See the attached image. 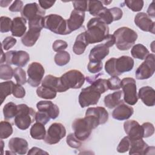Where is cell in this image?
<instances>
[{"mask_svg": "<svg viewBox=\"0 0 155 155\" xmlns=\"http://www.w3.org/2000/svg\"><path fill=\"white\" fill-rule=\"evenodd\" d=\"M109 48L104 44H97L90 50L89 61L101 62L109 54Z\"/></svg>", "mask_w": 155, "mask_h": 155, "instance_id": "obj_25", "label": "cell"}, {"mask_svg": "<svg viewBox=\"0 0 155 155\" xmlns=\"http://www.w3.org/2000/svg\"><path fill=\"white\" fill-rule=\"evenodd\" d=\"M13 76L15 77L17 84L24 85L27 82L26 73L25 71L21 67L15 68L13 70Z\"/></svg>", "mask_w": 155, "mask_h": 155, "instance_id": "obj_41", "label": "cell"}, {"mask_svg": "<svg viewBox=\"0 0 155 155\" xmlns=\"http://www.w3.org/2000/svg\"><path fill=\"white\" fill-rule=\"evenodd\" d=\"M147 15L149 17L154 18L155 17V12H154V1L150 4L148 9H147Z\"/></svg>", "mask_w": 155, "mask_h": 155, "instance_id": "obj_58", "label": "cell"}, {"mask_svg": "<svg viewBox=\"0 0 155 155\" xmlns=\"http://www.w3.org/2000/svg\"><path fill=\"white\" fill-rule=\"evenodd\" d=\"M134 63L133 59L128 56H122L118 58H111L106 61L105 70L111 76H118L132 70Z\"/></svg>", "mask_w": 155, "mask_h": 155, "instance_id": "obj_2", "label": "cell"}, {"mask_svg": "<svg viewBox=\"0 0 155 155\" xmlns=\"http://www.w3.org/2000/svg\"><path fill=\"white\" fill-rule=\"evenodd\" d=\"M102 62H93V61H89L88 65H87V69L88 71L91 73H99L102 69Z\"/></svg>", "mask_w": 155, "mask_h": 155, "instance_id": "obj_47", "label": "cell"}, {"mask_svg": "<svg viewBox=\"0 0 155 155\" xmlns=\"http://www.w3.org/2000/svg\"><path fill=\"white\" fill-rule=\"evenodd\" d=\"M85 12L73 10L67 19V28L70 33L81 28L85 21Z\"/></svg>", "mask_w": 155, "mask_h": 155, "instance_id": "obj_20", "label": "cell"}, {"mask_svg": "<svg viewBox=\"0 0 155 155\" xmlns=\"http://www.w3.org/2000/svg\"><path fill=\"white\" fill-rule=\"evenodd\" d=\"M102 42L108 48L111 47L115 44V37L113 35H108Z\"/></svg>", "mask_w": 155, "mask_h": 155, "instance_id": "obj_55", "label": "cell"}, {"mask_svg": "<svg viewBox=\"0 0 155 155\" xmlns=\"http://www.w3.org/2000/svg\"><path fill=\"white\" fill-rule=\"evenodd\" d=\"M85 118L91 125L93 129L99 125L105 124L108 119V113L102 107H90L87 108Z\"/></svg>", "mask_w": 155, "mask_h": 155, "instance_id": "obj_7", "label": "cell"}, {"mask_svg": "<svg viewBox=\"0 0 155 155\" xmlns=\"http://www.w3.org/2000/svg\"><path fill=\"white\" fill-rule=\"evenodd\" d=\"M30 134L31 137L34 139H44L46 135V130L44 125L39 122H36L31 126Z\"/></svg>", "mask_w": 155, "mask_h": 155, "instance_id": "obj_31", "label": "cell"}, {"mask_svg": "<svg viewBox=\"0 0 155 155\" xmlns=\"http://www.w3.org/2000/svg\"><path fill=\"white\" fill-rule=\"evenodd\" d=\"M131 54L134 58L143 60L150 54L147 48L141 44L134 45L131 50Z\"/></svg>", "mask_w": 155, "mask_h": 155, "instance_id": "obj_32", "label": "cell"}, {"mask_svg": "<svg viewBox=\"0 0 155 155\" xmlns=\"http://www.w3.org/2000/svg\"><path fill=\"white\" fill-rule=\"evenodd\" d=\"M138 98L140 99L143 103L148 107H153L155 105V91L150 86L141 87L138 92Z\"/></svg>", "mask_w": 155, "mask_h": 155, "instance_id": "obj_24", "label": "cell"}, {"mask_svg": "<svg viewBox=\"0 0 155 155\" xmlns=\"http://www.w3.org/2000/svg\"><path fill=\"white\" fill-rule=\"evenodd\" d=\"M0 31L1 33H7L11 30L12 21L10 18L7 16H1L0 18Z\"/></svg>", "mask_w": 155, "mask_h": 155, "instance_id": "obj_43", "label": "cell"}, {"mask_svg": "<svg viewBox=\"0 0 155 155\" xmlns=\"http://www.w3.org/2000/svg\"><path fill=\"white\" fill-rule=\"evenodd\" d=\"M14 85L15 84L12 81L3 82L0 84L1 104L3 103L7 96L12 94Z\"/></svg>", "mask_w": 155, "mask_h": 155, "instance_id": "obj_34", "label": "cell"}, {"mask_svg": "<svg viewBox=\"0 0 155 155\" xmlns=\"http://www.w3.org/2000/svg\"><path fill=\"white\" fill-rule=\"evenodd\" d=\"M27 21L22 17H16L12 20V25L11 28L12 35L15 37H21L25 35L27 30Z\"/></svg>", "mask_w": 155, "mask_h": 155, "instance_id": "obj_28", "label": "cell"}, {"mask_svg": "<svg viewBox=\"0 0 155 155\" xmlns=\"http://www.w3.org/2000/svg\"><path fill=\"white\" fill-rule=\"evenodd\" d=\"M44 27L55 34L66 35L71 33L68 30L67 21L61 16L56 14H50L44 18Z\"/></svg>", "mask_w": 155, "mask_h": 155, "instance_id": "obj_5", "label": "cell"}, {"mask_svg": "<svg viewBox=\"0 0 155 155\" xmlns=\"http://www.w3.org/2000/svg\"><path fill=\"white\" fill-rule=\"evenodd\" d=\"M66 136V129L61 123L55 122L52 124L48 128L44 141L49 145L58 143Z\"/></svg>", "mask_w": 155, "mask_h": 155, "instance_id": "obj_12", "label": "cell"}, {"mask_svg": "<svg viewBox=\"0 0 155 155\" xmlns=\"http://www.w3.org/2000/svg\"><path fill=\"white\" fill-rule=\"evenodd\" d=\"M133 107L126 105L123 101L117 105L116 108L112 113L113 119L118 120H124L128 119L133 114Z\"/></svg>", "mask_w": 155, "mask_h": 155, "instance_id": "obj_21", "label": "cell"}, {"mask_svg": "<svg viewBox=\"0 0 155 155\" xmlns=\"http://www.w3.org/2000/svg\"><path fill=\"white\" fill-rule=\"evenodd\" d=\"M101 93L99 89L93 84L82 88L79 95V103L82 108L94 105L97 104Z\"/></svg>", "mask_w": 155, "mask_h": 155, "instance_id": "obj_8", "label": "cell"}, {"mask_svg": "<svg viewBox=\"0 0 155 155\" xmlns=\"http://www.w3.org/2000/svg\"><path fill=\"white\" fill-rule=\"evenodd\" d=\"M154 58L155 56L153 53L149 54L146 57L145 61L139 66L136 71L135 76L137 79H147L153 75L155 70Z\"/></svg>", "mask_w": 155, "mask_h": 155, "instance_id": "obj_10", "label": "cell"}, {"mask_svg": "<svg viewBox=\"0 0 155 155\" xmlns=\"http://www.w3.org/2000/svg\"><path fill=\"white\" fill-rule=\"evenodd\" d=\"M63 86L68 90L70 88H80L84 84L85 78L80 71L70 70L60 77Z\"/></svg>", "mask_w": 155, "mask_h": 155, "instance_id": "obj_6", "label": "cell"}, {"mask_svg": "<svg viewBox=\"0 0 155 155\" xmlns=\"http://www.w3.org/2000/svg\"><path fill=\"white\" fill-rule=\"evenodd\" d=\"M16 43V39L12 36L6 37L2 42V48L4 50H8L12 48Z\"/></svg>", "mask_w": 155, "mask_h": 155, "instance_id": "obj_50", "label": "cell"}, {"mask_svg": "<svg viewBox=\"0 0 155 155\" xmlns=\"http://www.w3.org/2000/svg\"><path fill=\"white\" fill-rule=\"evenodd\" d=\"M68 47V44L67 43V42H65V41L63 40H61V39H58L56 40L52 45V48L53 51H56V52H58V51H63L65 49H66Z\"/></svg>", "mask_w": 155, "mask_h": 155, "instance_id": "obj_53", "label": "cell"}, {"mask_svg": "<svg viewBox=\"0 0 155 155\" xmlns=\"http://www.w3.org/2000/svg\"><path fill=\"white\" fill-rule=\"evenodd\" d=\"M116 47L122 51L129 50L137 39V33L133 29L122 27L117 28L113 33Z\"/></svg>", "mask_w": 155, "mask_h": 155, "instance_id": "obj_3", "label": "cell"}, {"mask_svg": "<svg viewBox=\"0 0 155 155\" xmlns=\"http://www.w3.org/2000/svg\"><path fill=\"white\" fill-rule=\"evenodd\" d=\"M143 131V138H147L151 136L154 133V127L151 123L145 122L142 125Z\"/></svg>", "mask_w": 155, "mask_h": 155, "instance_id": "obj_49", "label": "cell"}, {"mask_svg": "<svg viewBox=\"0 0 155 155\" xmlns=\"http://www.w3.org/2000/svg\"><path fill=\"white\" fill-rule=\"evenodd\" d=\"M120 79L117 76H111V78L107 79V84L108 90H116L121 88Z\"/></svg>", "mask_w": 155, "mask_h": 155, "instance_id": "obj_46", "label": "cell"}, {"mask_svg": "<svg viewBox=\"0 0 155 155\" xmlns=\"http://www.w3.org/2000/svg\"><path fill=\"white\" fill-rule=\"evenodd\" d=\"M23 2L21 1H15L9 7V10L12 12H21L23 8Z\"/></svg>", "mask_w": 155, "mask_h": 155, "instance_id": "obj_54", "label": "cell"}, {"mask_svg": "<svg viewBox=\"0 0 155 155\" xmlns=\"http://www.w3.org/2000/svg\"><path fill=\"white\" fill-rule=\"evenodd\" d=\"M111 2H112V1H102V2L104 4V5H108L109 4H110Z\"/></svg>", "mask_w": 155, "mask_h": 155, "instance_id": "obj_61", "label": "cell"}, {"mask_svg": "<svg viewBox=\"0 0 155 155\" xmlns=\"http://www.w3.org/2000/svg\"><path fill=\"white\" fill-rule=\"evenodd\" d=\"M13 133L12 124L8 121L0 122V137L1 139L8 138Z\"/></svg>", "mask_w": 155, "mask_h": 155, "instance_id": "obj_39", "label": "cell"}, {"mask_svg": "<svg viewBox=\"0 0 155 155\" xmlns=\"http://www.w3.org/2000/svg\"><path fill=\"white\" fill-rule=\"evenodd\" d=\"M21 14L23 18L30 21L38 16H44L45 11L40 7L36 2H32L25 5L21 12Z\"/></svg>", "mask_w": 155, "mask_h": 155, "instance_id": "obj_17", "label": "cell"}, {"mask_svg": "<svg viewBox=\"0 0 155 155\" xmlns=\"http://www.w3.org/2000/svg\"><path fill=\"white\" fill-rule=\"evenodd\" d=\"M12 0H7V1L2 0L0 1V5L2 7H6L9 5V4L12 2Z\"/></svg>", "mask_w": 155, "mask_h": 155, "instance_id": "obj_59", "label": "cell"}, {"mask_svg": "<svg viewBox=\"0 0 155 155\" xmlns=\"http://www.w3.org/2000/svg\"><path fill=\"white\" fill-rule=\"evenodd\" d=\"M124 128L125 133L131 139L143 138V131L142 125L136 120H129L124 124Z\"/></svg>", "mask_w": 155, "mask_h": 155, "instance_id": "obj_18", "label": "cell"}, {"mask_svg": "<svg viewBox=\"0 0 155 155\" xmlns=\"http://www.w3.org/2000/svg\"><path fill=\"white\" fill-rule=\"evenodd\" d=\"M56 1H39V4L40 7L44 9V10H46L48 9L50 7H51L55 3Z\"/></svg>", "mask_w": 155, "mask_h": 155, "instance_id": "obj_56", "label": "cell"}, {"mask_svg": "<svg viewBox=\"0 0 155 155\" xmlns=\"http://www.w3.org/2000/svg\"><path fill=\"white\" fill-rule=\"evenodd\" d=\"M4 62H5V54L3 52V49L2 50L1 57V64H2Z\"/></svg>", "mask_w": 155, "mask_h": 155, "instance_id": "obj_60", "label": "cell"}, {"mask_svg": "<svg viewBox=\"0 0 155 155\" xmlns=\"http://www.w3.org/2000/svg\"><path fill=\"white\" fill-rule=\"evenodd\" d=\"M18 111L15 117V125L21 130L29 128L31 124L35 120V111L27 105L22 104L17 105Z\"/></svg>", "mask_w": 155, "mask_h": 155, "instance_id": "obj_4", "label": "cell"}, {"mask_svg": "<svg viewBox=\"0 0 155 155\" xmlns=\"http://www.w3.org/2000/svg\"><path fill=\"white\" fill-rule=\"evenodd\" d=\"M122 92V91L119 90L105 96L104 100L105 107L111 109L121 103L123 101L121 99Z\"/></svg>", "mask_w": 155, "mask_h": 155, "instance_id": "obj_30", "label": "cell"}, {"mask_svg": "<svg viewBox=\"0 0 155 155\" xmlns=\"http://www.w3.org/2000/svg\"><path fill=\"white\" fill-rule=\"evenodd\" d=\"M12 94L16 98L22 99L25 95V90L21 85L16 84L14 85Z\"/></svg>", "mask_w": 155, "mask_h": 155, "instance_id": "obj_51", "label": "cell"}, {"mask_svg": "<svg viewBox=\"0 0 155 155\" xmlns=\"http://www.w3.org/2000/svg\"><path fill=\"white\" fill-rule=\"evenodd\" d=\"M50 119L48 114L45 112L38 111V112L36 113L35 120L36 122H39L45 125L50 121Z\"/></svg>", "mask_w": 155, "mask_h": 155, "instance_id": "obj_48", "label": "cell"}, {"mask_svg": "<svg viewBox=\"0 0 155 155\" xmlns=\"http://www.w3.org/2000/svg\"><path fill=\"white\" fill-rule=\"evenodd\" d=\"M18 111L17 105L12 102L6 104L3 108V114L5 120L12 119L16 115Z\"/></svg>", "mask_w": 155, "mask_h": 155, "instance_id": "obj_37", "label": "cell"}, {"mask_svg": "<svg viewBox=\"0 0 155 155\" xmlns=\"http://www.w3.org/2000/svg\"><path fill=\"white\" fill-rule=\"evenodd\" d=\"M95 78L96 76L93 77H87L86 80L88 83L96 86L102 94L104 93L108 90L107 79L102 78L96 79Z\"/></svg>", "mask_w": 155, "mask_h": 155, "instance_id": "obj_33", "label": "cell"}, {"mask_svg": "<svg viewBox=\"0 0 155 155\" xmlns=\"http://www.w3.org/2000/svg\"><path fill=\"white\" fill-rule=\"evenodd\" d=\"M130 139L129 154H148L150 150L154 147H149L142 138Z\"/></svg>", "mask_w": 155, "mask_h": 155, "instance_id": "obj_19", "label": "cell"}, {"mask_svg": "<svg viewBox=\"0 0 155 155\" xmlns=\"http://www.w3.org/2000/svg\"><path fill=\"white\" fill-rule=\"evenodd\" d=\"M56 93V91L42 85L36 89L37 95L39 97L45 99H53L55 98L57 94Z\"/></svg>", "mask_w": 155, "mask_h": 155, "instance_id": "obj_35", "label": "cell"}, {"mask_svg": "<svg viewBox=\"0 0 155 155\" xmlns=\"http://www.w3.org/2000/svg\"><path fill=\"white\" fill-rule=\"evenodd\" d=\"M122 15V10L118 7L107 8L105 7L96 18H99L107 25H108L111 24L113 21L120 19Z\"/></svg>", "mask_w": 155, "mask_h": 155, "instance_id": "obj_15", "label": "cell"}, {"mask_svg": "<svg viewBox=\"0 0 155 155\" xmlns=\"http://www.w3.org/2000/svg\"><path fill=\"white\" fill-rule=\"evenodd\" d=\"M103 5V3L101 1H88V11L91 15L96 18L105 8Z\"/></svg>", "mask_w": 155, "mask_h": 155, "instance_id": "obj_36", "label": "cell"}, {"mask_svg": "<svg viewBox=\"0 0 155 155\" xmlns=\"http://www.w3.org/2000/svg\"><path fill=\"white\" fill-rule=\"evenodd\" d=\"M72 4L76 10L83 12L88 11V1H74L72 2Z\"/></svg>", "mask_w": 155, "mask_h": 155, "instance_id": "obj_52", "label": "cell"}, {"mask_svg": "<svg viewBox=\"0 0 155 155\" xmlns=\"http://www.w3.org/2000/svg\"><path fill=\"white\" fill-rule=\"evenodd\" d=\"M28 31L22 36L21 42L26 47H32L39 38L42 28L35 27H28Z\"/></svg>", "mask_w": 155, "mask_h": 155, "instance_id": "obj_27", "label": "cell"}, {"mask_svg": "<svg viewBox=\"0 0 155 155\" xmlns=\"http://www.w3.org/2000/svg\"><path fill=\"white\" fill-rule=\"evenodd\" d=\"M87 30L85 31L87 41L89 44L102 42L109 35V27L99 18L90 19L87 25Z\"/></svg>", "mask_w": 155, "mask_h": 155, "instance_id": "obj_1", "label": "cell"}, {"mask_svg": "<svg viewBox=\"0 0 155 155\" xmlns=\"http://www.w3.org/2000/svg\"><path fill=\"white\" fill-rule=\"evenodd\" d=\"M36 108L38 111L47 113L52 119H55L59 114V109L58 107L51 101H41L36 104Z\"/></svg>", "mask_w": 155, "mask_h": 155, "instance_id": "obj_23", "label": "cell"}, {"mask_svg": "<svg viewBox=\"0 0 155 155\" xmlns=\"http://www.w3.org/2000/svg\"><path fill=\"white\" fill-rule=\"evenodd\" d=\"M5 54V62L7 64H13L19 67H22L30 61L29 54L25 51L11 50Z\"/></svg>", "mask_w": 155, "mask_h": 155, "instance_id": "obj_14", "label": "cell"}, {"mask_svg": "<svg viewBox=\"0 0 155 155\" xmlns=\"http://www.w3.org/2000/svg\"><path fill=\"white\" fill-rule=\"evenodd\" d=\"M8 148L15 154H25L28 148L27 141L21 137H13L8 141Z\"/></svg>", "mask_w": 155, "mask_h": 155, "instance_id": "obj_22", "label": "cell"}, {"mask_svg": "<svg viewBox=\"0 0 155 155\" xmlns=\"http://www.w3.org/2000/svg\"><path fill=\"white\" fill-rule=\"evenodd\" d=\"M135 24L142 31L154 34L155 22L144 12L138 13L134 17Z\"/></svg>", "mask_w": 155, "mask_h": 155, "instance_id": "obj_16", "label": "cell"}, {"mask_svg": "<svg viewBox=\"0 0 155 155\" xmlns=\"http://www.w3.org/2000/svg\"><path fill=\"white\" fill-rule=\"evenodd\" d=\"M44 73V68L40 63L37 62H31L27 69V82L31 87H38L42 81Z\"/></svg>", "mask_w": 155, "mask_h": 155, "instance_id": "obj_13", "label": "cell"}, {"mask_svg": "<svg viewBox=\"0 0 155 155\" xmlns=\"http://www.w3.org/2000/svg\"><path fill=\"white\" fill-rule=\"evenodd\" d=\"M70 60V55L66 51H61L57 52L54 58L56 64L58 66H64L67 65Z\"/></svg>", "mask_w": 155, "mask_h": 155, "instance_id": "obj_38", "label": "cell"}, {"mask_svg": "<svg viewBox=\"0 0 155 155\" xmlns=\"http://www.w3.org/2000/svg\"><path fill=\"white\" fill-rule=\"evenodd\" d=\"M42 85L45 87L50 88L56 92L66 91V88L63 86L60 78L56 77L51 74L47 75L42 81Z\"/></svg>", "mask_w": 155, "mask_h": 155, "instance_id": "obj_26", "label": "cell"}, {"mask_svg": "<svg viewBox=\"0 0 155 155\" xmlns=\"http://www.w3.org/2000/svg\"><path fill=\"white\" fill-rule=\"evenodd\" d=\"M130 146V139L127 136L123 137L122 140L120 141L117 147V152L120 153H125L129 150Z\"/></svg>", "mask_w": 155, "mask_h": 155, "instance_id": "obj_45", "label": "cell"}, {"mask_svg": "<svg viewBox=\"0 0 155 155\" xmlns=\"http://www.w3.org/2000/svg\"><path fill=\"white\" fill-rule=\"evenodd\" d=\"M120 87L124 93V100L125 102L130 105H135L138 101L135 79L129 77L125 78L121 81Z\"/></svg>", "mask_w": 155, "mask_h": 155, "instance_id": "obj_9", "label": "cell"}, {"mask_svg": "<svg viewBox=\"0 0 155 155\" xmlns=\"http://www.w3.org/2000/svg\"><path fill=\"white\" fill-rule=\"evenodd\" d=\"M72 129L76 137L81 141L86 140L90 137L93 130L85 117L75 119L72 123Z\"/></svg>", "mask_w": 155, "mask_h": 155, "instance_id": "obj_11", "label": "cell"}, {"mask_svg": "<svg viewBox=\"0 0 155 155\" xmlns=\"http://www.w3.org/2000/svg\"><path fill=\"white\" fill-rule=\"evenodd\" d=\"M13 68L8 64H1L0 65V78L2 80H8L13 76Z\"/></svg>", "mask_w": 155, "mask_h": 155, "instance_id": "obj_40", "label": "cell"}, {"mask_svg": "<svg viewBox=\"0 0 155 155\" xmlns=\"http://www.w3.org/2000/svg\"><path fill=\"white\" fill-rule=\"evenodd\" d=\"M88 45V43L86 39L85 32H82L76 37L73 47V51L77 55L82 54L85 51Z\"/></svg>", "mask_w": 155, "mask_h": 155, "instance_id": "obj_29", "label": "cell"}, {"mask_svg": "<svg viewBox=\"0 0 155 155\" xmlns=\"http://www.w3.org/2000/svg\"><path fill=\"white\" fill-rule=\"evenodd\" d=\"M124 3L133 12H139L142 9L144 2L142 0H126Z\"/></svg>", "mask_w": 155, "mask_h": 155, "instance_id": "obj_42", "label": "cell"}, {"mask_svg": "<svg viewBox=\"0 0 155 155\" xmlns=\"http://www.w3.org/2000/svg\"><path fill=\"white\" fill-rule=\"evenodd\" d=\"M66 142L69 147L76 149L80 148L82 145V141L78 139L74 133H70L67 136Z\"/></svg>", "mask_w": 155, "mask_h": 155, "instance_id": "obj_44", "label": "cell"}, {"mask_svg": "<svg viewBox=\"0 0 155 155\" xmlns=\"http://www.w3.org/2000/svg\"><path fill=\"white\" fill-rule=\"evenodd\" d=\"M27 154L29 155V154H48V153L46 151H44V150H42V149H41L39 148L35 147L31 148L29 150V151L28 152Z\"/></svg>", "mask_w": 155, "mask_h": 155, "instance_id": "obj_57", "label": "cell"}]
</instances>
